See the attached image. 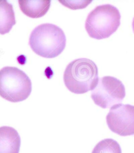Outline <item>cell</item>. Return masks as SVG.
Returning a JSON list of instances; mask_svg holds the SVG:
<instances>
[{
    "label": "cell",
    "mask_w": 134,
    "mask_h": 153,
    "mask_svg": "<svg viewBox=\"0 0 134 153\" xmlns=\"http://www.w3.org/2000/svg\"><path fill=\"white\" fill-rule=\"evenodd\" d=\"M29 45L37 55L46 58L57 57L66 47V37L61 28L53 24H43L32 31Z\"/></svg>",
    "instance_id": "obj_1"
},
{
    "label": "cell",
    "mask_w": 134,
    "mask_h": 153,
    "mask_svg": "<svg viewBox=\"0 0 134 153\" xmlns=\"http://www.w3.org/2000/svg\"><path fill=\"white\" fill-rule=\"evenodd\" d=\"M98 67L87 58L74 60L67 66L64 74V85L73 94L93 91L98 82Z\"/></svg>",
    "instance_id": "obj_2"
},
{
    "label": "cell",
    "mask_w": 134,
    "mask_h": 153,
    "mask_svg": "<svg viewBox=\"0 0 134 153\" xmlns=\"http://www.w3.org/2000/svg\"><path fill=\"white\" fill-rule=\"evenodd\" d=\"M121 18L119 10L112 5H98L87 15L85 30L90 37L94 39L109 38L119 27Z\"/></svg>",
    "instance_id": "obj_3"
},
{
    "label": "cell",
    "mask_w": 134,
    "mask_h": 153,
    "mask_svg": "<svg viewBox=\"0 0 134 153\" xmlns=\"http://www.w3.org/2000/svg\"><path fill=\"white\" fill-rule=\"evenodd\" d=\"M32 81L23 71L7 66L0 70V97L16 103L26 100L31 94Z\"/></svg>",
    "instance_id": "obj_4"
},
{
    "label": "cell",
    "mask_w": 134,
    "mask_h": 153,
    "mask_svg": "<svg viewBox=\"0 0 134 153\" xmlns=\"http://www.w3.org/2000/svg\"><path fill=\"white\" fill-rule=\"evenodd\" d=\"M125 96V88L121 81L113 76H105L99 78L91 97L96 105L107 108L119 104Z\"/></svg>",
    "instance_id": "obj_5"
},
{
    "label": "cell",
    "mask_w": 134,
    "mask_h": 153,
    "mask_svg": "<svg viewBox=\"0 0 134 153\" xmlns=\"http://www.w3.org/2000/svg\"><path fill=\"white\" fill-rule=\"evenodd\" d=\"M107 123L111 131L119 136L134 135V105L119 103L111 108Z\"/></svg>",
    "instance_id": "obj_6"
},
{
    "label": "cell",
    "mask_w": 134,
    "mask_h": 153,
    "mask_svg": "<svg viewBox=\"0 0 134 153\" xmlns=\"http://www.w3.org/2000/svg\"><path fill=\"white\" fill-rule=\"evenodd\" d=\"M21 144L19 133L15 128L0 127V153H19Z\"/></svg>",
    "instance_id": "obj_7"
},
{
    "label": "cell",
    "mask_w": 134,
    "mask_h": 153,
    "mask_svg": "<svg viewBox=\"0 0 134 153\" xmlns=\"http://www.w3.org/2000/svg\"><path fill=\"white\" fill-rule=\"evenodd\" d=\"M19 9L28 17L38 19L47 13L51 4L50 0H19Z\"/></svg>",
    "instance_id": "obj_8"
},
{
    "label": "cell",
    "mask_w": 134,
    "mask_h": 153,
    "mask_svg": "<svg viewBox=\"0 0 134 153\" xmlns=\"http://www.w3.org/2000/svg\"><path fill=\"white\" fill-rule=\"evenodd\" d=\"M15 24L13 5L6 0H0V34L9 33Z\"/></svg>",
    "instance_id": "obj_9"
},
{
    "label": "cell",
    "mask_w": 134,
    "mask_h": 153,
    "mask_svg": "<svg viewBox=\"0 0 134 153\" xmlns=\"http://www.w3.org/2000/svg\"><path fill=\"white\" fill-rule=\"evenodd\" d=\"M92 153H122L121 147L117 141L107 138L101 140L94 147Z\"/></svg>",
    "instance_id": "obj_10"
},
{
    "label": "cell",
    "mask_w": 134,
    "mask_h": 153,
    "mask_svg": "<svg viewBox=\"0 0 134 153\" xmlns=\"http://www.w3.org/2000/svg\"><path fill=\"white\" fill-rule=\"evenodd\" d=\"M61 4L69 9L72 10L83 9L87 6L85 3H81L83 1H59Z\"/></svg>",
    "instance_id": "obj_11"
},
{
    "label": "cell",
    "mask_w": 134,
    "mask_h": 153,
    "mask_svg": "<svg viewBox=\"0 0 134 153\" xmlns=\"http://www.w3.org/2000/svg\"><path fill=\"white\" fill-rule=\"evenodd\" d=\"M132 27H133V32L134 33V17L133 20V23H132Z\"/></svg>",
    "instance_id": "obj_12"
}]
</instances>
